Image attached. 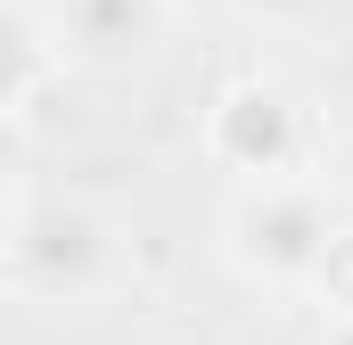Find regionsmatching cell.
Returning <instances> with one entry per match:
<instances>
[{
    "label": "cell",
    "instance_id": "cell-1",
    "mask_svg": "<svg viewBox=\"0 0 353 345\" xmlns=\"http://www.w3.org/2000/svg\"><path fill=\"white\" fill-rule=\"evenodd\" d=\"M337 247H345V206L296 172V181H255L222 206V263L247 279V288H271V296H296V288H321L337 271Z\"/></svg>",
    "mask_w": 353,
    "mask_h": 345
},
{
    "label": "cell",
    "instance_id": "cell-2",
    "mask_svg": "<svg viewBox=\"0 0 353 345\" xmlns=\"http://www.w3.org/2000/svg\"><path fill=\"white\" fill-rule=\"evenodd\" d=\"M0 271L25 304H99L123 271V230L90 197H25L0 222Z\"/></svg>",
    "mask_w": 353,
    "mask_h": 345
},
{
    "label": "cell",
    "instance_id": "cell-3",
    "mask_svg": "<svg viewBox=\"0 0 353 345\" xmlns=\"http://www.w3.org/2000/svg\"><path fill=\"white\" fill-rule=\"evenodd\" d=\"M205 157L222 172H239V189L296 181V172H312V115L271 75H230L205 107Z\"/></svg>",
    "mask_w": 353,
    "mask_h": 345
},
{
    "label": "cell",
    "instance_id": "cell-4",
    "mask_svg": "<svg viewBox=\"0 0 353 345\" xmlns=\"http://www.w3.org/2000/svg\"><path fill=\"white\" fill-rule=\"evenodd\" d=\"M173 33V0H58L50 8V41L66 66L83 75H132L165 50Z\"/></svg>",
    "mask_w": 353,
    "mask_h": 345
},
{
    "label": "cell",
    "instance_id": "cell-5",
    "mask_svg": "<svg viewBox=\"0 0 353 345\" xmlns=\"http://www.w3.org/2000/svg\"><path fill=\"white\" fill-rule=\"evenodd\" d=\"M50 66H58V41H50V25H41L33 8L0 0V124H25V107L41 99Z\"/></svg>",
    "mask_w": 353,
    "mask_h": 345
},
{
    "label": "cell",
    "instance_id": "cell-6",
    "mask_svg": "<svg viewBox=\"0 0 353 345\" xmlns=\"http://www.w3.org/2000/svg\"><path fill=\"white\" fill-rule=\"evenodd\" d=\"M25 172H33V140H25V124H0V222L25 206Z\"/></svg>",
    "mask_w": 353,
    "mask_h": 345
},
{
    "label": "cell",
    "instance_id": "cell-7",
    "mask_svg": "<svg viewBox=\"0 0 353 345\" xmlns=\"http://www.w3.org/2000/svg\"><path fill=\"white\" fill-rule=\"evenodd\" d=\"M329 0H230V17L239 25H263V33H296V25H312Z\"/></svg>",
    "mask_w": 353,
    "mask_h": 345
},
{
    "label": "cell",
    "instance_id": "cell-8",
    "mask_svg": "<svg viewBox=\"0 0 353 345\" xmlns=\"http://www.w3.org/2000/svg\"><path fill=\"white\" fill-rule=\"evenodd\" d=\"M312 345H353V304H329L321 329H312Z\"/></svg>",
    "mask_w": 353,
    "mask_h": 345
}]
</instances>
